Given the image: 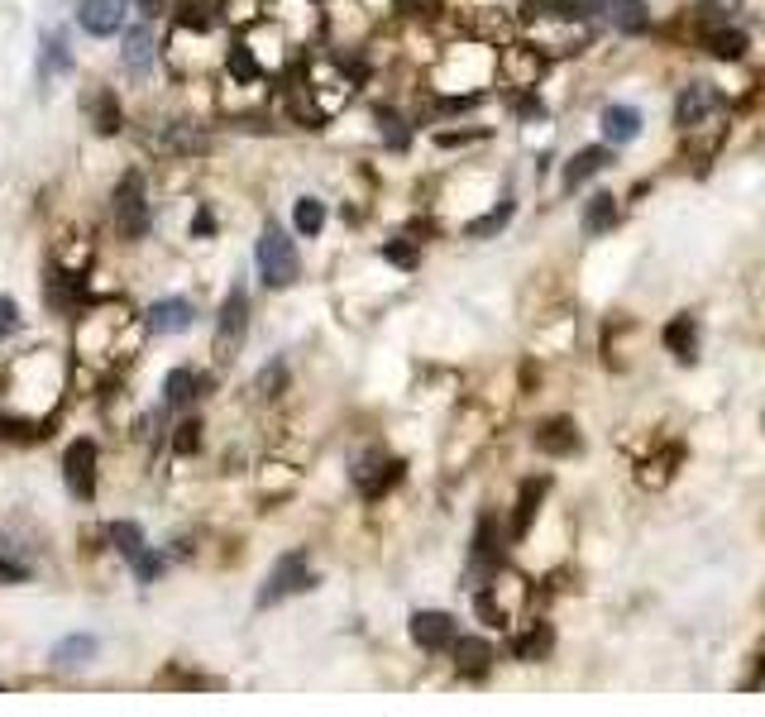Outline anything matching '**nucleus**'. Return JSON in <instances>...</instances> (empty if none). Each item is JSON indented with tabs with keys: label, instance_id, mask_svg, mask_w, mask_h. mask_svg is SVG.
<instances>
[{
	"label": "nucleus",
	"instance_id": "obj_35",
	"mask_svg": "<svg viewBox=\"0 0 765 717\" xmlns=\"http://www.w3.org/2000/svg\"><path fill=\"white\" fill-rule=\"evenodd\" d=\"M177 450H182V455H192V450H197L201 445V421H182V426H177Z\"/></svg>",
	"mask_w": 765,
	"mask_h": 717
},
{
	"label": "nucleus",
	"instance_id": "obj_12",
	"mask_svg": "<svg viewBox=\"0 0 765 717\" xmlns=\"http://www.w3.org/2000/svg\"><path fill=\"white\" fill-rule=\"evenodd\" d=\"M125 72H130V77H149V72H153V34H149V24H134L130 34H125Z\"/></svg>",
	"mask_w": 765,
	"mask_h": 717
},
{
	"label": "nucleus",
	"instance_id": "obj_15",
	"mask_svg": "<svg viewBox=\"0 0 765 717\" xmlns=\"http://www.w3.org/2000/svg\"><path fill=\"white\" fill-rule=\"evenodd\" d=\"M703 44H708V53H713V58H722V63H742V58H746V34H742V29H727V24L708 29V34H703Z\"/></svg>",
	"mask_w": 765,
	"mask_h": 717
},
{
	"label": "nucleus",
	"instance_id": "obj_1",
	"mask_svg": "<svg viewBox=\"0 0 765 717\" xmlns=\"http://www.w3.org/2000/svg\"><path fill=\"white\" fill-rule=\"evenodd\" d=\"M254 263H259V278L268 287L297 283V273H302L297 244H292V235H287L283 225H263V239H259V249H254Z\"/></svg>",
	"mask_w": 765,
	"mask_h": 717
},
{
	"label": "nucleus",
	"instance_id": "obj_20",
	"mask_svg": "<svg viewBox=\"0 0 765 717\" xmlns=\"http://www.w3.org/2000/svg\"><path fill=\"white\" fill-rule=\"evenodd\" d=\"M106 536H110V545H115L125 560H139V555L149 550V545H144V531H139V522H110Z\"/></svg>",
	"mask_w": 765,
	"mask_h": 717
},
{
	"label": "nucleus",
	"instance_id": "obj_7",
	"mask_svg": "<svg viewBox=\"0 0 765 717\" xmlns=\"http://www.w3.org/2000/svg\"><path fill=\"white\" fill-rule=\"evenodd\" d=\"M455 617L450 612H416L412 617V641L421 651H445L450 641H455Z\"/></svg>",
	"mask_w": 765,
	"mask_h": 717
},
{
	"label": "nucleus",
	"instance_id": "obj_11",
	"mask_svg": "<svg viewBox=\"0 0 765 717\" xmlns=\"http://www.w3.org/2000/svg\"><path fill=\"white\" fill-rule=\"evenodd\" d=\"M608 163H612V149H608V144L579 149V153H574V158L565 163V187H569V192H574V187H584V182H589V177H598L603 168H608Z\"/></svg>",
	"mask_w": 765,
	"mask_h": 717
},
{
	"label": "nucleus",
	"instance_id": "obj_22",
	"mask_svg": "<svg viewBox=\"0 0 765 717\" xmlns=\"http://www.w3.org/2000/svg\"><path fill=\"white\" fill-rule=\"evenodd\" d=\"M91 125H96V134H120V101L110 96V91H101V96H91Z\"/></svg>",
	"mask_w": 765,
	"mask_h": 717
},
{
	"label": "nucleus",
	"instance_id": "obj_19",
	"mask_svg": "<svg viewBox=\"0 0 765 717\" xmlns=\"http://www.w3.org/2000/svg\"><path fill=\"white\" fill-rule=\"evenodd\" d=\"M498 555H503V545H498V522H493V517H483L479 531H474V565L498 569Z\"/></svg>",
	"mask_w": 765,
	"mask_h": 717
},
{
	"label": "nucleus",
	"instance_id": "obj_28",
	"mask_svg": "<svg viewBox=\"0 0 765 717\" xmlns=\"http://www.w3.org/2000/svg\"><path fill=\"white\" fill-rule=\"evenodd\" d=\"M91 651H96V641H91V636H67L63 646H58V665H82Z\"/></svg>",
	"mask_w": 765,
	"mask_h": 717
},
{
	"label": "nucleus",
	"instance_id": "obj_5",
	"mask_svg": "<svg viewBox=\"0 0 765 717\" xmlns=\"http://www.w3.org/2000/svg\"><path fill=\"white\" fill-rule=\"evenodd\" d=\"M63 478L67 488L82 502L96 498V440H72L63 455Z\"/></svg>",
	"mask_w": 765,
	"mask_h": 717
},
{
	"label": "nucleus",
	"instance_id": "obj_24",
	"mask_svg": "<svg viewBox=\"0 0 765 717\" xmlns=\"http://www.w3.org/2000/svg\"><path fill=\"white\" fill-rule=\"evenodd\" d=\"M163 397H168V407H187V402L197 397V373L173 369L168 378H163Z\"/></svg>",
	"mask_w": 765,
	"mask_h": 717
},
{
	"label": "nucleus",
	"instance_id": "obj_33",
	"mask_svg": "<svg viewBox=\"0 0 765 717\" xmlns=\"http://www.w3.org/2000/svg\"><path fill=\"white\" fill-rule=\"evenodd\" d=\"M20 326V306L10 302V297H0V340H10Z\"/></svg>",
	"mask_w": 765,
	"mask_h": 717
},
{
	"label": "nucleus",
	"instance_id": "obj_13",
	"mask_svg": "<svg viewBox=\"0 0 765 717\" xmlns=\"http://www.w3.org/2000/svg\"><path fill=\"white\" fill-rule=\"evenodd\" d=\"M598 125H603V139H608V144H632L636 134H641V110H632V106H608Z\"/></svg>",
	"mask_w": 765,
	"mask_h": 717
},
{
	"label": "nucleus",
	"instance_id": "obj_30",
	"mask_svg": "<svg viewBox=\"0 0 765 717\" xmlns=\"http://www.w3.org/2000/svg\"><path fill=\"white\" fill-rule=\"evenodd\" d=\"M474 608H479V617L488 622V627H507V612H503V603H498L493 593H479V598H474Z\"/></svg>",
	"mask_w": 765,
	"mask_h": 717
},
{
	"label": "nucleus",
	"instance_id": "obj_3",
	"mask_svg": "<svg viewBox=\"0 0 765 717\" xmlns=\"http://www.w3.org/2000/svg\"><path fill=\"white\" fill-rule=\"evenodd\" d=\"M244 330H249V292H244V287H230V297H225L220 321H216V354L220 359H235Z\"/></svg>",
	"mask_w": 765,
	"mask_h": 717
},
{
	"label": "nucleus",
	"instance_id": "obj_6",
	"mask_svg": "<svg viewBox=\"0 0 765 717\" xmlns=\"http://www.w3.org/2000/svg\"><path fill=\"white\" fill-rule=\"evenodd\" d=\"M718 106H722V96L708 87V82H689V87L679 91V101H675V125L679 130H694V125H703Z\"/></svg>",
	"mask_w": 765,
	"mask_h": 717
},
{
	"label": "nucleus",
	"instance_id": "obj_32",
	"mask_svg": "<svg viewBox=\"0 0 765 717\" xmlns=\"http://www.w3.org/2000/svg\"><path fill=\"white\" fill-rule=\"evenodd\" d=\"M130 565H134V574H139V584H149V579H158V574H163V560H158L153 550H144V555H139V560H130Z\"/></svg>",
	"mask_w": 765,
	"mask_h": 717
},
{
	"label": "nucleus",
	"instance_id": "obj_29",
	"mask_svg": "<svg viewBox=\"0 0 765 717\" xmlns=\"http://www.w3.org/2000/svg\"><path fill=\"white\" fill-rule=\"evenodd\" d=\"M546 651H550V627H536L531 636L517 641V655H522V660H536V655H546Z\"/></svg>",
	"mask_w": 765,
	"mask_h": 717
},
{
	"label": "nucleus",
	"instance_id": "obj_8",
	"mask_svg": "<svg viewBox=\"0 0 765 717\" xmlns=\"http://www.w3.org/2000/svg\"><path fill=\"white\" fill-rule=\"evenodd\" d=\"M197 321V311L187 297H163V302L149 306V330L153 335H182V330H192Z\"/></svg>",
	"mask_w": 765,
	"mask_h": 717
},
{
	"label": "nucleus",
	"instance_id": "obj_4",
	"mask_svg": "<svg viewBox=\"0 0 765 717\" xmlns=\"http://www.w3.org/2000/svg\"><path fill=\"white\" fill-rule=\"evenodd\" d=\"M302 588H311V574H306V555H302V550H292V555H283V560H278V569L268 574V584L259 588V608H273L278 598H287V593H302Z\"/></svg>",
	"mask_w": 765,
	"mask_h": 717
},
{
	"label": "nucleus",
	"instance_id": "obj_14",
	"mask_svg": "<svg viewBox=\"0 0 765 717\" xmlns=\"http://www.w3.org/2000/svg\"><path fill=\"white\" fill-rule=\"evenodd\" d=\"M665 345H670V354L679 364H694L699 359V326H694V316H675L665 326Z\"/></svg>",
	"mask_w": 765,
	"mask_h": 717
},
{
	"label": "nucleus",
	"instance_id": "obj_23",
	"mask_svg": "<svg viewBox=\"0 0 765 717\" xmlns=\"http://www.w3.org/2000/svg\"><path fill=\"white\" fill-rule=\"evenodd\" d=\"M163 149L168 153H206L211 149V139L201 130H192V125H168V134H163Z\"/></svg>",
	"mask_w": 765,
	"mask_h": 717
},
{
	"label": "nucleus",
	"instance_id": "obj_9",
	"mask_svg": "<svg viewBox=\"0 0 765 717\" xmlns=\"http://www.w3.org/2000/svg\"><path fill=\"white\" fill-rule=\"evenodd\" d=\"M125 10H130V0H82V10H77V20L87 34H115L120 24H125Z\"/></svg>",
	"mask_w": 765,
	"mask_h": 717
},
{
	"label": "nucleus",
	"instance_id": "obj_10",
	"mask_svg": "<svg viewBox=\"0 0 765 717\" xmlns=\"http://www.w3.org/2000/svg\"><path fill=\"white\" fill-rule=\"evenodd\" d=\"M450 651H455V670L469 674V679L488 674V665H493V646H488L483 636H455Z\"/></svg>",
	"mask_w": 765,
	"mask_h": 717
},
{
	"label": "nucleus",
	"instance_id": "obj_36",
	"mask_svg": "<svg viewBox=\"0 0 765 717\" xmlns=\"http://www.w3.org/2000/svg\"><path fill=\"white\" fill-rule=\"evenodd\" d=\"M388 259L402 263V268H412L416 263V249H402V244H388Z\"/></svg>",
	"mask_w": 765,
	"mask_h": 717
},
{
	"label": "nucleus",
	"instance_id": "obj_16",
	"mask_svg": "<svg viewBox=\"0 0 765 717\" xmlns=\"http://www.w3.org/2000/svg\"><path fill=\"white\" fill-rule=\"evenodd\" d=\"M612 225H617V196H608V192L589 196V206H584V235H608Z\"/></svg>",
	"mask_w": 765,
	"mask_h": 717
},
{
	"label": "nucleus",
	"instance_id": "obj_27",
	"mask_svg": "<svg viewBox=\"0 0 765 717\" xmlns=\"http://www.w3.org/2000/svg\"><path fill=\"white\" fill-rule=\"evenodd\" d=\"M507 220H512V201H503L498 211H488V216H479L474 225H469V239H488V235H498Z\"/></svg>",
	"mask_w": 765,
	"mask_h": 717
},
{
	"label": "nucleus",
	"instance_id": "obj_21",
	"mask_svg": "<svg viewBox=\"0 0 765 717\" xmlns=\"http://www.w3.org/2000/svg\"><path fill=\"white\" fill-rule=\"evenodd\" d=\"M608 10V0H555L550 5V15L555 20H569V24H589V20H598Z\"/></svg>",
	"mask_w": 765,
	"mask_h": 717
},
{
	"label": "nucleus",
	"instance_id": "obj_17",
	"mask_svg": "<svg viewBox=\"0 0 765 717\" xmlns=\"http://www.w3.org/2000/svg\"><path fill=\"white\" fill-rule=\"evenodd\" d=\"M536 445L546 450V455H574L579 450V435L569 421H546L541 431H536Z\"/></svg>",
	"mask_w": 765,
	"mask_h": 717
},
{
	"label": "nucleus",
	"instance_id": "obj_26",
	"mask_svg": "<svg viewBox=\"0 0 765 717\" xmlns=\"http://www.w3.org/2000/svg\"><path fill=\"white\" fill-rule=\"evenodd\" d=\"M292 225H297V235H321V225H326V206L316 201V196H306V201H297V211H292Z\"/></svg>",
	"mask_w": 765,
	"mask_h": 717
},
{
	"label": "nucleus",
	"instance_id": "obj_34",
	"mask_svg": "<svg viewBox=\"0 0 765 717\" xmlns=\"http://www.w3.org/2000/svg\"><path fill=\"white\" fill-rule=\"evenodd\" d=\"M283 364H268V369L259 373V378H254V388H259V397H273V388H278V383H283Z\"/></svg>",
	"mask_w": 765,
	"mask_h": 717
},
{
	"label": "nucleus",
	"instance_id": "obj_2",
	"mask_svg": "<svg viewBox=\"0 0 765 717\" xmlns=\"http://www.w3.org/2000/svg\"><path fill=\"white\" fill-rule=\"evenodd\" d=\"M115 230H120V239L149 235V192H144L139 173H125L115 187Z\"/></svg>",
	"mask_w": 765,
	"mask_h": 717
},
{
	"label": "nucleus",
	"instance_id": "obj_31",
	"mask_svg": "<svg viewBox=\"0 0 765 717\" xmlns=\"http://www.w3.org/2000/svg\"><path fill=\"white\" fill-rule=\"evenodd\" d=\"M230 72H235V77H244V82H249V77H259V63L244 53V44L230 48Z\"/></svg>",
	"mask_w": 765,
	"mask_h": 717
},
{
	"label": "nucleus",
	"instance_id": "obj_18",
	"mask_svg": "<svg viewBox=\"0 0 765 717\" xmlns=\"http://www.w3.org/2000/svg\"><path fill=\"white\" fill-rule=\"evenodd\" d=\"M603 15H608L622 34H641V29L651 24V20H646V0H608V10H603Z\"/></svg>",
	"mask_w": 765,
	"mask_h": 717
},
{
	"label": "nucleus",
	"instance_id": "obj_25",
	"mask_svg": "<svg viewBox=\"0 0 765 717\" xmlns=\"http://www.w3.org/2000/svg\"><path fill=\"white\" fill-rule=\"evenodd\" d=\"M541 493H546V478H531V483L522 488V498H517V517H512V536H526V526H531V517H536Z\"/></svg>",
	"mask_w": 765,
	"mask_h": 717
}]
</instances>
